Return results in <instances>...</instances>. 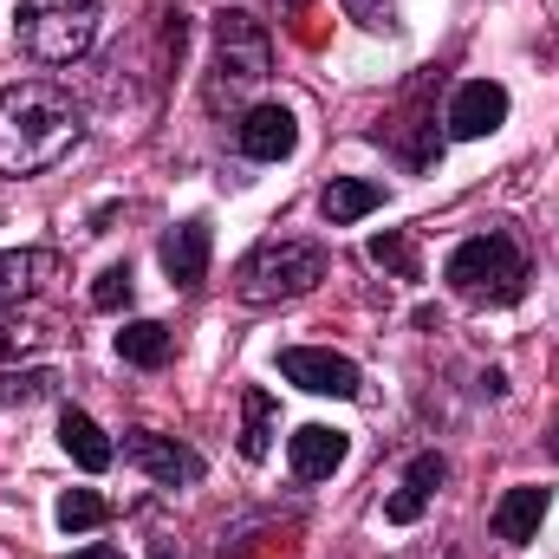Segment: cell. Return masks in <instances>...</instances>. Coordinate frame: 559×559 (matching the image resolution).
Segmentation results:
<instances>
[{
  "instance_id": "8fae6325",
  "label": "cell",
  "mask_w": 559,
  "mask_h": 559,
  "mask_svg": "<svg viewBox=\"0 0 559 559\" xmlns=\"http://www.w3.org/2000/svg\"><path fill=\"white\" fill-rule=\"evenodd\" d=\"M345 455H352L345 429H325V423H306V429H293V442H286V462H293L299 481H325Z\"/></svg>"
},
{
  "instance_id": "cb8c5ba5",
  "label": "cell",
  "mask_w": 559,
  "mask_h": 559,
  "mask_svg": "<svg viewBox=\"0 0 559 559\" xmlns=\"http://www.w3.org/2000/svg\"><path fill=\"white\" fill-rule=\"evenodd\" d=\"M345 13H352L365 33H397V26H404L397 0H345Z\"/></svg>"
},
{
  "instance_id": "484cf974",
  "label": "cell",
  "mask_w": 559,
  "mask_h": 559,
  "mask_svg": "<svg viewBox=\"0 0 559 559\" xmlns=\"http://www.w3.org/2000/svg\"><path fill=\"white\" fill-rule=\"evenodd\" d=\"M150 554H156V559H176V547H169V540H156V547H150Z\"/></svg>"
},
{
  "instance_id": "4316f807",
  "label": "cell",
  "mask_w": 559,
  "mask_h": 559,
  "mask_svg": "<svg viewBox=\"0 0 559 559\" xmlns=\"http://www.w3.org/2000/svg\"><path fill=\"white\" fill-rule=\"evenodd\" d=\"M547 449H554V462H559V423H554V436H547Z\"/></svg>"
},
{
  "instance_id": "52a82bcc",
  "label": "cell",
  "mask_w": 559,
  "mask_h": 559,
  "mask_svg": "<svg viewBox=\"0 0 559 559\" xmlns=\"http://www.w3.org/2000/svg\"><path fill=\"white\" fill-rule=\"evenodd\" d=\"M124 462L143 468L150 481H163V488L202 481V455H195L189 442H176V436H156V429H131V436H124Z\"/></svg>"
},
{
  "instance_id": "d4e9b609",
  "label": "cell",
  "mask_w": 559,
  "mask_h": 559,
  "mask_svg": "<svg viewBox=\"0 0 559 559\" xmlns=\"http://www.w3.org/2000/svg\"><path fill=\"white\" fill-rule=\"evenodd\" d=\"M72 559H124V554H118V547H79Z\"/></svg>"
},
{
  "instance_id": "ba28073f",
  "label": "cell",
  "mask_w": 559,
  "mask_h": 559,
  "mask_svg": "<svg viewBox=\"0 0 559 559\" xmlns=\"http://www.w3.org/2000/svg\"><path fill=\"white\" fill-rule=\"evenodd\" d=\"M235 143L248 163H286L299 150V118L286 105H248L241 124H235Z\"/></svg>"
},
{
  "instance_id": "277c9868",
  "label": "cell",
  "mask_w": 559,
  "mask_h": 559,
  "mask_svg": "<svg viewBox=\"0 0 559 559\" xmlns=\"http://www.w3.org/2000/svg\"><path fill=\"white\" fill-rule=\"evenodd\" d=\"M449 293L475 299V306H514L527 293V254L508 228H488V235H468L455 254H449Z\"/></svg>"
},
{
  "instance_id": "7a4b0ae2",
  "label": "cell",
  "mask_w": 559,
  "mask_h": 559,
  "mask_svg": "<svg viewBox=\"0 0 559 559\" xmlns=\"http://www.w3.org/2000/svg\"><path fill=\"white\" fill-rule=\"evenodd\" d=\"M267 72H274V33H267L254 13L228 7V13L215 20V66H209V85H202L209 111H228V105L254 98V92L267 85Z\"/></svg>"
},
{
  "instance_id": "9a60e30c",
  "label": "cell",
  "mask_w": 559,
  "mask_h": 559,
  "mask_svg": "<svg viewBox=\"0 0 559 559\" xmlns=\"http://www.w3.org/2000/svg\"><path fill=\"white\" fill-rule=\"evenodd\" d=\"M59 442H66V455H72L85 475H105V468H111V455H118V449H111V436L85 417V411H72V404L59 411Z\"/></svg>"
},
{
  "instance_id": "6da1fadb",
  "label": "cell",
  "mask_w": 559,
  "mask_h": 559,
  "mask_svg": "<svg viewBox=\"0 0 559 559\" xmlns=\"http://www.w3.org/2000/svg\"><path fill=\"white\" fill-rule=\"evenodd\" d=\"M85 138V111L52 79H20L0 92V176H39Z\"/></svg>"
},
{
  "instance_id": "9c48e42d",
  "label": "cell",
  "mask_w": 559,
  "mask_h": 559,
  "mask_svg": "<svg viewBox=\"0 0 559 559\" xmlns=\"http://www.w3.org/2000/svg\"><path fill=\"white\" fill-rule=\"evenodd\" d=\"M508 124V85L495 79H468L455 98H449V138L475 143V138H495Z\"/></svg>"
},
{
  "instance_id": "d6986e66",
  "label": "cell",
  "mask_w": 559,
  "mask_h": 559,
  "mask_svg": "<svg viewBox=\"0 0 559 559\" xmlns=\"http://www.w3.org/2000/svg\"><path fill=\"white\" fill-rule=\"evenodd\" d=\"M111 521V501L98 495V488H66L59 495V527L66 534H92V527H105Z\"/></svg>"
},
{
  "instance_id": "4fadbf2b",
  "label": "cell",
  "mask_w": 559,
  "mask_h": 559,
  "mask_svg": "<svg viewBox=\"0 0 559 559\" xmlns=\"http://www.w3.org/2000/svg\"><path fill=\"white\" fill-rule=\"evenodd\" d=\"M59 274V261L46 248H0V312H13L20 299L39 293V280Z\"/></svg>"
},
{
  "instance_id": "7402d4cb",
  "label": "cell",
  "mask_w": 559,
  "mask_h": 559,
  "mask_svg": "<svg viewBox=\"0 0 559 559\" xmlns=\"http://www.w3.org/2000/svg\"><path fill=\"white\" fill-rule=\"evenodd\" d=\"M46 345H52L46 319H0V358H26V352H46Z\"/></svg>"
},
{
  "instance_id": "3957f363",
  "label": "cell",
  "mask_w": 559,
  "mask_h": 559,
  "mask_svg": "<svg viewBox=\"0 0 559 559\" xmlns=\"http://www.w3.org/2000/svg\"><path fill=\"white\" fill-rule=\"evenodd\" d=\"M105 20V0H20L13 7V39L39 66H72L92 52Z\"/></svg>"
},
{
  "instance_id": "5b68a950",
  "label": "cell",
  "mask_w": 559,
  "mask_h": 559,
  "mask_svg": "<svg viewBox=\"0 0 559 559\" xmlns=\"http://www.w3.org/2000/svg\"><path fill=\"white\" fill-rule=\"evenodd\" d=\"M325 280V248L319 241H261L241 267H235V293L248 306H286V299H306L312 286Z\"/></svg>"
},
{
  "instance_id": "e0dca14e",
  "label": "cell",
  "mask_w": 559,
  "mask_h": 559,
  "mask_svg": "<svg viewBox=\"0 0 559 559\" xmlns=\"http://www.w3.org/2000/svg\"><path fill=\"white\" fill-rule=\"evenodd\" d=\"M267 449H274V397L261 384H248L241 391V455L267 462Z\"/></svg>"
},
{
  "instance_id": "603a6c76",
  "label": "cell",
  "mask_w": 559,
  "mask_h": 559,
  "mask_svg": "<svg viewBox=\"0 0 559 559\" xmlns=\"http://www.w3.org/2000/svg\"><path fill=\"white\" fill-rule=\"evenodd\" d=\"M131 293H138L131 267H105V274L92 280V306H98V312H118V306H131Z\"/></svg>"
},
{
  "instance_id": "7c38bea8",
  "label": "cell",
  "mask_w": 559,
  "mask_h": 559,
  "mask_svg": "<svg viewBox=\"0 0 559 559\" xmlns=\"http://www.w3.org/2000/svg\"><path fill=\"white\" fill-rule=\"evenodd\" d=\"M442 475H449V462H442V455H417V462L404 468V488L384 501V521H391V527H411V521H423V508L436 501Z\"/></svg>"
},
{
  "instance_id": "30bf717a",
  "label": "cell",
  "mask_w": 559,
  "mask_h": 559,
  "mask_svg": "<svg viewBox=\"0 0 559 559\" xmlns=\"http://www.w3.org/2000/svg\"><path fill=\"white\" fill-rule=\"evenodd\" d=\"M209 254H215V235H209L202 215H189L182 228H169V235H163V274H169V286L195 293V286L209 280Z\"/></svg>"
},
{
  "instance_id": "ffe728a7",
  "label": "cell",
  "mask_w": 559,
  "mask_h": 559,
  "mask_svg": "<svg viewBox=\"0 0 559 559\" xmlns=\"http://www.w3.org/2000/svg\"><path fill=\"white\" fill-rule=\"evenodd\" d=\"M371 261H378L384 274H397V280H423L417 241H411L404 228H391V235H378V241H371Z\"/></svg>"
},
{
  "instance_id": "5bb4252c",
  "label": "cell",
  "mask_w": 559,
  "mask_h": 559,
  "mask_svg": "<svg viewBox=\"0 0 559 559\" xmlns=\"http://www.w3.org/2000/svg\"><path fill=\"white\" fill-rule=\"evenodd\" d=\"M540 521H547V488H508L495 501V540H508V547H527L540 534Z\"/></svg>"
},
{
  "instance_id": "ac0fdd59",
  "label": "cell",
  "mask_w": 559,
  "mask_h": 559,
  "mask_svg": "<svg viewBox=\"0 0 559 559\" xmlns=\"http://www.w3.org/2000/svg\"><path fill=\"white\" fill-rule=\"evenodd\" d=\"M118 358L138 365V371L169 365V325H156V319H131V325L118 332Z\"/></svg>"
},
{
  "instance_id": "8992f818",
  "label": "cell",
  "mask_w": 559,
  "mask_h": 559,
  "mask_svg": "<svg viewBox=\"0 0 559 559\" xmlns=\"http://www.w3.org/2000/svg\"><path fill=\"white\" fill-rule=\"evenodd\" d=\"M280 378L299 384V391H312V397H358V391H365L358 365H352L345 352H319V345H293V352H280Z\"/></svg>"
},
{
  "instance_id": "2e32d148",
  "label": "cell",
  "mask_w": 559,
  "mask_h": 559,
  "mask_svg": "<svg viewBox=\"0 0 559 559\" xmlns=\"http://www.w3.org/2000/svg\"><path fill=\"white\" fill-rule=\"evenodd\" d=\"M378 202H384V182H365V176H332V182H325V195H319V215H325L332 228H345V222H365Z\"/></svg>"
},
{
  "instance_id": "44dd1931",
  "label": "cell",
  "mask_w": 559,
  "mask_h": 559,
  "mask_svg": "<svg viewBox=\"0 0 559 559\" xmlns=\"http://www.w3.org/2000/svg\"><path fill=\"white\" fill-rule=\"evenodd\" d=\"M59 391V371H0V404L13 411V404H39V397H52Z\"/></svg>"
}]
</instances>
